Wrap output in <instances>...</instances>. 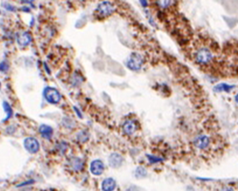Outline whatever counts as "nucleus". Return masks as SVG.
Masks as SVG:
<instances>
[{
  "label": "nucleus",
  "instance_id": "1",
  "mask_svg": "<svg viewBox=\"0 0 238 191\" xmlns=\"http://www.w3.org/2000/svg\"><path fill=\"white\" fill-rule=\"evenodd\" d=\"M143 64V58L140 54L137 53H131L126 61V66L131 70H138L141 69Z\"/></svg>",
  "mask_w": 238,
  "mask_h": 191
},
{
  "label": "nucleus",
  "instance_id": "2",
  "mask_svg": "<svg viewBox=\"0 0 238 191\" xmlns=\"http://www.w3.org/2000/svg\"><path fill=\"white\" fill-rule=\"evenodd\" d=\"M44 96L46 100L52 104H57L61 99L60 92L53 87H46L44 90Z\"/></svg>",
  "mask_w": 238,
  "mask_h": 191
},
{
  "label": "nucleus",
  "instance_id": "3",
  "mask_svg": "<svg viewBox=\"0 0 238 191\" xmlns=\"http://www.w3.org/2000/svg\"><path fill=\"white\" fill-rule=\"evenodd\" d=\"M23 144H24L25 149L29 152L30 153H36L40 150L39 141L33 137H28V138L25 139Z\"/></svg>",
  "mask_w": 238,
  "mask_h": 191
},
{
  "label": "nucleus",
  "instance_id": "4",
  "mask_svg": "<svg viewBox=\"0 0 238 191\" xmlns=\"http://www.w3.org/2000/svg\"><path fill=\"white\" fill-rule=\"evenodd\" d=\"M196 61L199 63L201 64H206V63L209 62L212 59V55L211 52L206 49V48H203L199 50L196 53Z\"/></svg>",
  "mask_w": 238,
  "mask_h": 191
},
{
  "label": "nucleus",
  "instance_id": "5",
  "mask_svg": "<svg viewBox=\"0 0 238 191\" xmlns=\"http://www.w3.org/2000/svg\"><path fill=\"white\" fill-rule=\"evenodd\" d=\"M97 11L103 16H109L114 12V7L110 2H102L97 7Z\"/></svg>",
  "mask_w": 238,
  "mask_h": 191
},
{
  "label": "nucleus",
  "instance_id": "6",
  "mask_svg": "<svg viewBox=\"0 0 238 191\" xmlns=\"http://www.w3.org/2000/svg\"><path fill=\"white\" fill-rule=\"evenodd\" d=\"M104 164L100 160H95L91 163L90 171L93 175L99 176V175L102 174V173L104 171Z\"/></svg>",
  "mask_w": 238,
  "mask_h": 191
},
{
  "label": "nucleus",
  "instance_id": "7",
  "mask_svg": "<svg viewBox=\"0 0 238 191\" xmlns=\"http://www.w3.org/2000/svg\"><path fill=\"white\" fill-rule=\"evenodd\" d=\"M122 162L123 158L121 155L117 153H112L109 157V165L112 168H119L122 165Z\"/></svg>",
  "mask_w": 238,
  "mask_h": 191
},
{
  "label": "nucleus",
  "instance_id": "8",
  "mask_svg": "<svg viewBox=\"0 0 238 191\" xmlns=\"http://www.w3.org/2000/svg\"><path fill=\"white\" fill-rule=\"evenodd\" d=\"M194 144L196 148H200V149H204L209 144V139L207 136L201 135V136H197L196 138L195 139Z\"/></svg>",
  "mask_w": 238,
  "mask_h": 191
},
{
  "label": "nucleus",
  "instance_id": "9",
  "mask_svg": "<svg viewBox=\"0 0 238 191\" xmlns=\"http://www.w3.org/2000/svg\"><path fill=\"white\" fill-rule=\"evenodd\" d=\"M116 187V182L111 178H106L103 181L102 185L103 191H113Z\"/></svg>",
  "mask_w": 238,
  "mask_h": 191
},
{
  "label": "nucleus",
  "instance_id": "10",
  "mask_svg": "<svg viewBox=\"0 0 238 191\" xmlns=\"http://www.w3.org/2000/svg\"><path fill=\"white\" fill-rule=\"evenodd\" d=\"M235 87L234 85H229L226 83H220L213 87V91L216 93L227 92L229 93Z\"/></svg>",
  "mask_w": 238,
  "mask_h": 191
},
{
  "label": "nucleus",
  "instance_id": "11",
  "mask_svg": "<svg viewBox=\"0 0 238 191\" xmlns=\"http://www.w3.org/2000/svg\"><path fill=\"white\" fill-rule=\"evenodd\" d=\"M39 131H40V133L41 134V136L44 138L47 139V140L51 139V137L52 136V128L51 127H49V126H47V125H41L40 128H39Z\"/></svg>",
  "mask_w": 238,
  "mask_h": 191
},
{
  "label": "nucleus",
  "instance_id": "12",
  "mask_svg": "<svg viewBox=\"0 0 238 191\" xmlns=\"http://www.w3.org/2000/svg\"><path fill=\"white\" fill-rule=\"evenodd\" d=\"M136 124L132 120H127L123 124V130L126 134L132 135L136 131Z\"/></svg>",
  "mask_w": 238,
  "mask_h": 191
},
{
  "label": "nucleus",
  "instance_id": "13",
  "mask_svg": "<svg viewBox=\"0 0 238 191\" xmlns=\"http://www.w3.org/2000/svg\"><path fill=\"white\" fill-rule=\"evenodd\" d=\"M31 40H32V37L28 32H24L18 37V43L22 46L27 45L31 42Z\"/></svg>",
  "mask_w": 238,
  "mask_h": 191
},
{
  "label": "nucleus",
  "instance_id": "14",
  "mask_svg": "<svg viewBox=\"0 0 238 191\" xmlns=\"http://www.w3.org/2000/svg\"><path fill=\"white\" fill-rule=\"evenodd\" d=\"M70 165H71V166L72 167V168H73L74 170L76 171L81 170L82 168V167H83V163H82V160L79 159V158H77V157L72 158V159L71 160Z\"/></svg>",
  "mask_w": 238,
  "mask_h": 191
},
{
  "label": "nucleus",
  "instance_id": "15",
  "mask_svg": "<svg viewBox=\"0 0 238 191\" xmlns=\"http://www.w3.org/2000/svg\"><path fill=\"white\" fill-rule=\"evenodd\" d=\"M2 106H3L4 111L7 112V117L6 119H5V120H7V119H9L10 118H12V116H13V111H12V106H10L8 102H4Z\"/></svg>",
  "mask_w": 238,
  "mask_h": 191
},
{
  "label": "nucleus",
  "instance_id": "16",
  "mask_svg": "<svg viewBox=\"0 0 238 191\" xmlns=\"http://www.w3.org/2000/svg\"><path fill=\"white\" fill-rule=\"evenodd\" d=\"M135 175L138 178H143V177H145L146 175V170L144 168H142V167H138L137 168L136 172H135Z\"/></svg>",
  "mask_w": 238,
  "mask_h": 191
},
{
  "label": "nucleus",
  "instance_id": "17",
  "mask_svg": "<svg viewBox=\"0 0 238 191\" xmlns=\"http://www.w3.org/2000/svg\"><path fill=\"white\" fill-rule=\"evenodd\" d=\"M147 157H148V160H149V161L151 163H157V162H159V161H163V160L160 159V158L155 157H154V156L147 155Z\"/></svg>",
  "mask_w": 238,
  "mask_h": 191
},
{
  "label": "nucleus",
  "instance_id": "18",
  "mask_svg": "<svg viewBox=\"0 0 238 191\" xmlns=\"http://www.w3.org/2000/svg\"><path fill=\"white\" fill-rule=\"evenodd\" d=\"M158 3H159V5L162 8H166L168 6H170L171 1H159Z\"/></svg>",
  "mask_w": 238,
  "mask_h": 191
},
{
  "label": "nucleus",
  "instance_id": "19",
  "mask_svg": "<svg viewBox=\"0 0 238 191\" xmlns=\"http://www.w3.org/2000/svg\"><path fill=\"white\" fill-rule=\"evenodd\" d=\"M85 132H82L80 133L79 135H78V140H81L82 142H85L86 140H88V136L86 135V136H85Z\"/></svg>",
  "mask_w": 238,
  "mask_h": 191
},
{
  "label": "nucleus",
  "instance_id": "20",
  "mask_svg": "<svg viewBox=\"0 0 238 191\" xmlns=\"http://www.w3.org/2000/svg\"><path fill=\"white\" fill-rule=\"evenodd\" d=\"M8 69V65L5 61L0 63V71H6Z\"/></svg>",
  "mask_w": 238,
  "mask_h": 191
},
{
  "label": "nucleus",
  "instance_id": "21",
  "mask_svg": "<svg viewBox=\"0 0 238 191\" xmlns=\"http://www.w3.org/2000/svg\"><path fill=\"white\" fill-rule=\"evenodd\" d=\"M2 6H3L5 8H6L7 10H9V11H15V10H14V9H15V8H14V7H12V5H11V4H9V3L3 4Z\"/></svg>",
  "mask_w": 238,
  "mask_h": 191
},
{
  "label": "nucleus",
  "instance_id": "22",
  "mask_svg": "<svg viewBox=\"0 0 238 191\" xmlns=\"http://www.w3.org/2000/svg\"><path fill=\"white\" fill-rule=\"evenodd\" d=\"M73 108H74V110L76 111V112H77V116H78V117H79V118H82V114L80 113L79 110H78V109H77V107H76V106H74Z\"/></svg>",
  "mask_w": 238,
  "mask_h": 191
},
{
  "label": "nucleus",
  "instance_id": "23",
  "mask_svg": "<svg viewBox=\"0 0 238 191\" xmlns=\"http://www.w3.org/2000/svg\"><path fill=\"white\" fill-rule=\"evenodd\" d=\"M221 191H233V189L230 187H224L221 189Z\"/></svg>",
  "mask_w": 238,
  "mask_h": 191
},
{
  "label": "nucleus",
  "instance_id": "24",
  "mask_svg": "<svg viewBox=\"0 0 238 191\" xmlns=\"http://www.w3.org/2000/svg\"><path fill=\"white\" fill-rule=\"evenodd\" d=\"M140 3H142V5L143 7L147 6V2L146 1H140Z\"/></svg>",
  "mask_w": 238,
  "mask_h": 191
},
{
  "label": "nucleus",
  "instance_id": "25",
  "mask_svg": "<svg viewBox=\"0 0 238 191\" xmlns=\"http://www.w3.org/2000/svg\"><path fill=\"white\" fill-rule=\"evenodd\" d=\"M23 191H32L31 189H26V190H23Z\"/></svg>",
  "mask_w": 238,
  "mask_h": 191
},
{
  "label": "nucleus",
  "instance_id": "26",
  "mask_svg": "<svg viewBox=\"0 0 238 191\" xmlns=\"http://www.w3.org/2000/svg\"><path fill=\"white\" fill-rule=\"evenodd\" d=\"M0 87H1V83H0Z\"/></svg>",
  "mask_w": 238,
  "mask_h": 191
}]
</instances>
